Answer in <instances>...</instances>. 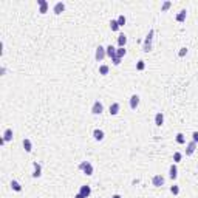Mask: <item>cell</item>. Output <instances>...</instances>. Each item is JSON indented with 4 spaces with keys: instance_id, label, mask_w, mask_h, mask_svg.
Here are the masks:
<instances>
[{
    "instance_id": "6da1fadb",
    "label": "cell",
    "mask_w": 198,
    "mask_h": 198,
    "mask_svg": "<svg viewBox=\"0 0 198 198\" xmlns=\"http://www.w3.org/2000/svg\"><path fill=\"white\" fill-rule=\"evenodd\" d=\"M153 34H155V31H153V30H150V31H149V34L146 36L144 46H142V50H144L146 53H149L150 50H152V40H153Z\"/></svg>"
},
{
    "instance_id": "7a4b0ae2",
    "label": "cell",
    "mask_w": 198,
    "mask_h": 198,
    "mask_svg": "<svg viewBox=\"0 0 198 198\" xmlns=\"http://www.w3.org/2000/svg\"><path fill=\"white\" fill-rule=\"evenodd\" d=\"M79 169L82 170V172L85 173V175H93V166H91V162H88V161H84V162H81L79 164Z\"/></svg>"
},
{
    "instance_id": "3957f363",
    "label": "cell",
    "mask_w": 198,
    "mask_h": 198,
    "mask_svg": "<svg viewBox=\"0 0 198 198\" xmlns=\"http://www.w3.org/2000/svg\"><path fill=\"white\" fill-rule=\"evenodd\" d=\"M107 56V51H105V48H104V46H98V48H96V54H94V57H96V60H98V62H101V60H104V57Z\"/></svg>"
},
{
    "instance_id": "277c9868",
    "label": "cell",
    "mask_w": 198,
    "mask_h": 198,
    "mask_svg": "<svg viewBox=\"0 0 198 198\" xmlns=\"http://www.w3.org/2000/svg\"><path fill=\"white\" fill-rule=\"evenodd\" d=\"M102 112H104V105H102V102L96 101V102L91 105V113H93V115H101Z\"/></svg>"
},
{
    "instance_id": "5b68a950",
    "label": "cell",
    "mask_w": 198,
    "mask_h": 198,
    "mask_svg": "<svg viewBox=\"0 0 198 198\" xmlns=\"http://www.w3.org/2000/svg\"><path fill=\"white\" fill-rule=\"evenodd\" d=\"M164 176L162 175H155L153 178H152V183H153V186H156V187H160V186H164Z\"/></svg>"
},
{
    "instance_id": "8992f818",
    "label": "cell",
    "mask_w": 198,
    "mask_h": 198,
    "mask_svg": "<svg viewBox=\"0 0 198 198\" xmlns=\"http://www.w3.org/2000/svg\"><path fill=\"white\" fill-rule=\"evenodd\" d=\"M169 176H170L172 180H176V176H178V167H176L175 162L169 167Z\"/></svg>"
},
{
    "instance_id": "52a82bcc",
    "label": "cell",
    "mask_w": 198,
    "mask_h": 198,
    "mask_svg": "<svg viewBox=\"0 0 198 198\" xmlns=\"http://www.w3.org/2000/svg\"><path fill=\"white\" fill-rule=\"evenodd\" d=\"M138 105H139V96H138V94H132V96H130V108L135 110Z\"/></svg>"
},
{
    "instance_id": "ba28073f",
    "label": "cell",
    "mask_w": 198,
    "mask_h": 198,
    "mask_svg": "<svg viewBox=\"0 0 198 198\" xmlns=\"http://www.w3.org/2000/svg\"><path fill=\"white\" fill-rule=\"evenodd\" d=\"M33 167H34L33 176H34V178H39V176L42 175V166H40L39 162H34V164H33Z\"/></svg>"
},
{
    "instance_id": "9c48e42d",
    "label": "cell",
    "mask_w": 198,
    "mask_h": 198,
    "mask_svg": "<svg viewBox=\"0 0 198 198\" xmlns=\"http://www.w3.org/2000/svg\"><path fill=\"white\" fill-rule=\"evenodd\" d=\"M155 124L158 125V127H161L162 124H164V115H162L161 112H158L155 115Z\"/></svg>"
},
{
    "instance_id": "30bf717a",
    "label": "cell",
    "mask_w": 198,
    "mask_h": 198,
    "mask_svg": "<svg viewBox=\"0 0 198 198\" xmlns=\"http://www.w3.org/2000/svg\"><path fill=\"white\" fill-rule=\"evenodd\" d=\"M64 9H65V5L62 2H57L56 5H54V8H53L54 14H60V12H64Z\"/></svg>"
},
{
    "instance_id": "8fae6325",
    "label": "cell",
    "mask_w": 198,
    "mask_h": 198,
    "mask_svg": "<svg viewBox=\"0 0 198 198\" xmlns=\"http://www.w3.org/2000/svg\"><path fill=\"white\" fill-rule=\"evenodd\" d=\"M39 6H40V9L39 12H42V14H45L46 11H48V2H45V0H39Z\"/></svg>"
},
{
    "instance_id": "7c38bea8",
    "label": "cell",
    "mask_w": 198,
    "mask_h": 198,
    "mask_svg": "<svg viewBox=\"0 0 198 198\" xmlns=\"http://www.w3.org/2000/svg\"><path fill=\"white\" fill-rule=\"evenodd\" d=\"M79 194H82L85 198H88V197L91 195V187L90 186H82V187H81V190H79Z\"/></svg>"
},
{
    "instance_id": "4fadbf2b",
    "label": "cell",
    "mask_w": 198,
    "mask_h": 198,
    "mask_svg": "<svg viewBox=\"0 0 198 198\" xmlns=\"http://www.w3.org/2000/svg\"><path fill=\"white\" fill-rule=\"evenodd\" d=\"M127 44V36L125 34H119L118 36V45H119V48H124Z\"/></svg>"
},
{
    "instance_id": "5bb4252c",
    "label": "cell",
    "mask_w": 198,
    "mask_h": 198,
    "mask_svg": "<svg viewBox=\"0 0 198 198\" xmlns=\"http://www.w3.org/2000/svg\"><path fill=\"white\" fill-rule=\"evenodd\" d=\"M104 132H102V130H99V128H96V130H94L93 132V138L94 139H96V141H102V139H104Z\"/></svg>"
},
{
    "instance_id": "9a60e30c",
    "label": "cell",
    "mask_w": 198,
    "mask_h": 198,
    "mask_svg": "<svg viewBox=\"0 0 198 198\" xmlns=\"http://www.w3.org/2000/svg\"><path fill=\"white\" fill-rule=\"evenodd\" d=\"M195 149H197V142L190 141L189 144H187V149H186V155H192L195 152Z\"/></svg>"
},
{
    "instance_id": "2e32d148",
    "label": "cell",
    "mask_w": 198,
    "mask_h": 198,
    "mask_svg": "<svg viewBox=\"0 0 198 198\" xmlns=\"http://www.w3.org/2000/svg\"><path fill=\"white\" fill-rule=\"evenodd\" d=\"M119 108H121V105L118 104V102H113V104L110 105V115H118L119 113Z\"/></svg>"
},
{
    "instance_id": "e0dca14e",
    "label": "cell",
    "mask_w": 198,
    "mask_h": 198,
    "mask_svg": "<svg viewBox=\"0 0 198 198\" xmlns=\"http://www.w3.org/2000/svg\"><path fill=\"white\" fill-rule=\"evenodd\" d=\"M105 51H107V56L110 57V59H113L116 56V48H115V46H112V45H108L107 48H105Z\"/></svg>"
},
{
    "instance_id": "ac0fdd59",
    "label": "cell",
    "mask_w": 198,
    "mask_h": 198,
    "mask_svg": "<svg viewBox=\"0 0 198 198\" xmlns=\"http://www.w3.org/2000/svg\"><path fill=\"white\" fill-rule=\"evenodd\" d=\"M11 139H12V130H11V128H6L5 133H3V141L5 142H9Z\"/></svg>"
},
{
    "instance_id": "d6986e66",
    "label": "cell",
    "mask_w": 198,
    "mask_h": 198,
    "mask_svg": "<svg viewBox=\"0 0 198 198\" xmlns=\"http://www.w3.org/2000/svg\"><path fill=\"white\" fill-rule=\"evenodd\" d=\"M186 16H187L186 9H181L178 14H176V22H184V20H186Z\"/></svg>"
},
{
    "instance_id": "ffe728a7",
    "label": "cell",
    "mask_w": 198,
    "mask_h": 198,
    "mask_svg": "<svg viewBox=\"0 0 198 198\" xmlns=\"http://www.w3.org/2000/svg\"><path fill=\"white\" fill-rule=\"evenodd\" d=\"M23 149L26 150V152H31V150H33V144H31V141L28 138L23 139Z\"/></svg>"
},
{
    "instance_id": "44dd1931",
    "label": "cell",
    "mask_w": 198,
    "mask_h": 198,
    "mask_svg": "<svg viewBox=\"0 0 198 198\" xmlns=\"http://www.w3.org/2000/svg\"><path fill=\"white\" fill-rule=\"evenodd\" d=\"M11 187H12V190H16V192H20V190H22V186H20V183L16 181V180H12V181H11Z\"/></svg>"
},
{
    "instance_id": "7402d4cb",
    "label": "cell",
    "mask_w": 198,
    "mask_h": 198,
    "mask_svg": "<svg viewBox=\"0 0 198 198\" xmlns=\"http://www.w3.org/2000/svg\"><path fill=\"white\" fill-rule=\"evenodd\" d=\"M110 28H112V31H118L121 28L118 25V20H110Z\"/></svg>"
},
{
    "instance_id": "603a6c76",
    "label": "cell",
    "mask_w": 198,
    "mask_h": 198,
    "mask_svg": "<svg viewBox=\"0 0 198 198\" xmlns=\"http://www.w3.org/2000/svg\"><path fill=\"white\" fill-rule=\"evenodd\" d=\"M176 142H178V144H186V138H184L183 133H178V135H176Z\"/></svg>"
},
{
    "instance_id": "cb8c5ba5",
    "label": "cell",
    "mask_w": 198,
    "mask_h": 198,
    "mask_svg": "<svg viewBox=\"0 0 198 198\" xmlns=\"http://www.w3.org/2000/svg\"><path fill=\"white\" fill-rule=\"evenodd\" d=\"M125 53H127V50H125V48H118V50H116V56L122 59V57L125 56Z\"/></svg>"
},
{
    "instance_id": "d4e9b609",
    "label": "cell",
    "mask_w": 198,
    "mask_h": 198,
    "mask_svg": "<svg viewBox=\"0 0 198 198\" xmlns=\"http://www.w3.org/2000/svg\"><path fill=\"white\" fill-rule=\"evenodd\" d=\"M107 73H108V65H101V67H99V74L105 76Z\"/></svg>"
},
{
    "instance_id": "484cf974",
    "label": "cell",
    "mask_w": 198,
    "mask_h": 198,
    "mask_svg": "<svg viewBox=\"0 0 198 198\" xmlns=\"http://www.w3.org/2000/svg\"><path fill=\"white\" fill-rule=\"evenodd\" d=\"M181 158H183V155H181L180 152H175V153H173V162H175V164H176V162H180Z\"/></svg>"
},
{
    "instance_id": "4316f807",
    "label": "cell",
    "mask_w": 198,
    "mask_h": 198,
    "mask_svg": "<svg viewBox=\"0 0 198 198\" xmlns=\"http://www.w3.org/2000/svg\"><path fill=\"white\" fill-rule=\"evenodd\" d=\"M146 68V64H144V60H139L138 64H136V70H139V71H142Z\"/></svg>"
},
{
    "instance_id": "83f0119b",
    "label": "cell",
    "mask_w": 198,
    "mask_h": 198,
    "mask_svg": "<svg viewBox=\"0 0 198 198\" xmlns=\"http://www.w3.org/2000/svg\"><path fill=\"white\" fill-rule=\"evenodd\" d=\"M116 20H118V25H119V26H124V25H125V17H124V16H119Z\"/></svg>"
},
{
    "instance_id": "f1b7e54d",
    "label": "cell",
    "mask_w": 198,
    "mask_h": 198,
    "mask_svg": "<svg viewBox=\"0 0 198 198\" xmlns=\"http://www.w3.org/2000/svg\"><path fill=\"white\" fill-rule=\"evenodd\" d=\"M170 192H172L173 195H178V194H180V187H178V186H175V184H173V186L170 187Z\"/></svg>"
},
{
    "instance_id": "f546056e",
    "label": "cell",
    "mask_w": 198,
    "mask_h": 198,
    "mask_svg": "<svg viewBox=\"0 0 198 198\" xmlns=\"http://www.w3.org/2000/svg\"><path fill=\"white\" fill-rule=\"evenodd\" d=\"M170 6H172V2H164V3H162V6H161V9L162 11H167Z\"/></svg>"
},
{
    "instance_id": "4dcf8cb0",
    "label": "cell",
    "mask_w": 198,
    "mask_h": 198,
    "mask_svg": "<svg viewBox=\"0 0 198 198\" xmlns=\"http://www.w3.org/2000/svg\"><path fill=\"white\" fill-rule=\"evenodd\" d=\"M112 62H113V65H119V64H121V57H118V56H115V57L112 59Z\"/></svg>"
},
{
    "instance_id": "1f68e13d",
    "label": "cell",
    "mask_w": 198,
    "mask_h": 198,
    "mask_svg": "<svg viewBox=\"0 0 198 198\" xmlns=\"http://www.w3.org/2000/svg\"><path fill=\"white\" fill-rule=\"evenodd\" d=\"M186 54H187V48H181L180 53H178V56H180V57H184Z\"/></svg>"
},
{
    "instance_id": "d6a6232c",
    "label": "cell",
    "mask_w": 198,
    "mask_h": 198,
    "mask_svg": "<svg viewBox=\"0 0 198 198\" xmlns=\"http://www.w3.org/2000/svg\"><path fill=\"white\" fill-rule=\"evenodd\" d=\"M192 141L194 142H198V132H194L192 133Z\"/></svg>"
},
{
    "instance_id": "836d02e7",
    "label": "cell",
    "mask_w": 198,
    "mask_h": 198,
    "mask_svg": "<svg viewBox=\"0 0 198 198\" xmlns=\"http://www.w3.org/2000/svg\"><path fill=\"white\" fill-rule=\"evenodd\" d=\"M74 198H85L82 194H76V195H74Z\"/></svg>"
},
{
    "instance_id": "e575fe53",
    "label": "cell",
    "mask_w": 198,
    "mask_h": 198,
    "mask_svg": "<svg viewBox=\"0 0 198 198\" xmlns=\"http://www.w3.org/2000/svg\"><path fill=\"white\" fill-rule=\"evenodd\" d=\"M112 198H122V197H121V195H118V194H115V195H113Z\"/></svg>"
}]
</instances>
